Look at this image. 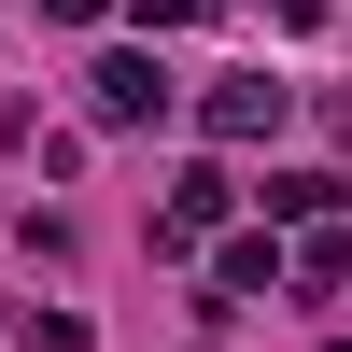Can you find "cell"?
I'll use <instances>...</instances> for the list:
<instances>
[{"instance_id":"9c48e42d","label":"cell","mask_w":352,"mask_h":352,"mask_svg":"<svg viewBox=\"0 0 352 352\" xmlns=\"http://www.w3.org/2000/svg\"><path fill=\"white\" fill-rule=\"evenodd\" d=\"M324 352H352V338H324Z\"/></svg>"},{"instance_id":"7a4b0ae2","label":"cell","mask_w":352,"mask_h":352,"mask_svg":"<svg viewBox=\"0 0 352 352\" xmlns=\"http://www.w3.org/2000/svg\"><path fill=\"white\" fill-rule=\"evenodd\" d=\"M226 212H240V184H226V155H197L184 184H169V212H155V254H197Z\"/></svg>"},{"instance_id":"3957f363","label":"cell","mask_w":352,"mask_h":352,"mask_svg":"<svg viewBox=\"0 0 352 352\" xmlns=\"http://www.w3.org/2000/svg\"><path fill=\"white\" fill-rule=\"evenodd\" d=\"M282 99H296V85H268V71H226L212 99H197V127H212V141H268V127H282Z\"/></svg>"},{"instance_id":"5b68a950","label":"cell","mask_w":352,"mask_h":352,"mask_svg":"<svg viewBox=\"0 0 352 352\" xmlns=\"http://www.w3.org/2000/svg\"><path fill=\"white\" fill-rule=\"evenodd\" d=\"M0 352H85V324H71V310H14V296H0Z\"/></svg>"},{"instance_id":"52a82bcc","label":"cell","mask_w":352,"mask_h":352,"mask_svg":"<svg viewBox=\"0 0 352 352\" xmlns=\"http://www.w3.org/2000/svg\"><path fill=\"white\" fill-rule=\"evenodd\" d=\"M254 282H282V254H268V240H226V268H212V296H254Z\"/></svg>"},{"instance_id":"ba28073f","label":"cell","mask_w":352,"mask_h":352,"mask_svg":"<svg viewBox=\"0 0 352 352\" xmlns=\"http://www.w3.org/2000/svg\"><path fill=\"white\" fill-rule=\"evenodd\" d=\"M43 14H56V28H99V14H113V0H43Z\"/></svg>"},{"instance_id":"6da1fadb","label":"cell","mask_w":352,"mask_h":352,"mask_svg":"<svg viewBox=\"0 0 352 352\" xmlns=\"http://www.w3.org/2000/svg\"><path fill=\"white\" fill-rule=\"evenodd\" d=\"M85 113H99V127H155V113H169V71L141 43H113L99 71H85Z\"/></svg>"},{"instance_id":"277c9868","label":"cell","mask_w":352,"mask_h":352,"mask_svg":"<svg viewBox=\"0 0 352 352\" xmlns=\"http://www.w3.org/2000/svg\"><path fill=\"white\" fill-rule=\"evenodd\" d=\"M338 197H352L338 169H268V212L282 226H338Z\"/></svg>"},{"instance_id":"8992f818","label":"cell","mask_w":352,"mask_h":352,"mask_svg":"<svg viewBox=\"0 0 352 352\" xmlns=\"http://www.w3.org/2000/svg\"><path fill=\"white\" fill-rule=\"evenodd\" d=\"M338 282H352V226H324V240L296 254V296H338Z\"/></svg>"}]
</instances>
